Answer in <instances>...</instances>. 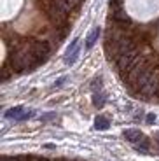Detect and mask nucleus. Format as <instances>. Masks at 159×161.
I'll use <instances>...</instances> for the list:
<instances>
[{
	"label": "nucleus",
	"mask_w": 159,
	"mask_h": 161,
	"mask_svg": "<svg viewBox=\"0 0 159 161\" xmlns=\"http://www.w3.org/2000/svg\"><path fill=\"white\" fill-rule=\"evenodd\" d=\"M124 138L126 140H129V142H133V144H138V142H142L143 138V133L142 131H138V130H124Z\"/></svg>",
	"instance_id": "f257e3e1"
},
{
	"label": "nucleus",
	"mask_w": 159,
	"mask_h": 161,
	"mask_svg": "<svg viewBox=\"0 0 159 161\" xmlns=\"http://www.w3.org/2000/svg\"><path fill=\"white\" fill-rule=\"evenodd\" d=\"M100 33H101V28H98V26H96V28H93V32L89 33L88 39H86V47L91 49L93 46H95V42L98 40V37H100Z\"/></svg>",
	"instance_id": "f03ea898"
},
{
	"label": "nucleus",
	"mask_w": 159,
	"mask_h": 161,
	"mask_svg": "<svg viewBox=\"0 0 159 161\" xmlns=\"http://www.w3.org/2000/svg\"><path fill=\"white\" fill-rule=\"evenodd\" d=\"M105 102H107V97H105L103 93H100V91L93 93V105H95V107L101 109V107L105 105Z\"/></svg>",
	"instance_id": "7ed1b4c3"
},
{
	"label": "nucleus",
	"mask_w": 159,
	"mask_h": 161,
	"mask_svg": "<svg viewBox=\"0 0 159 161\" xmlns=\"http://www.w3.org/2000/svg\"><path fill=\"white\" fill-rule=\"evenodd\" d=\"M108 126H110V121H108L107 117L98 116V117L95 119V128H96V130H108Z\"/></svg>",
	"instance_id": "20e7f679"
},
{
	"label": "nucleus",
	"mask_w": 159,
	"mask_h": 161,
	"mask_svg": "<svg viewBox=\"0 0 159 161\" xmlns=\"http://www.w3.org/2000/svg\"><path fill=\"white\" fill-rule=\"evenodd\" d=\"M23 107H12V109H9L7 112H5V117H9V119H16L18 121V117L23 114Z\"/></svg>",
	"instance_id": "39448f33"
},
{
	"label": "nucleus",
	"mask_w": 159,
	"mask_h": 161,
	"mask_svg": "<svg viewBox=\"0 0 159 161\" xmlns=\"http://www.w3.org/2000/svg\"><path fill=\"white\" fill-rule=\"evenodd\" d=\"M136 151H138V153H142V154H147L149 153V140H147V138H143L142 142H138V144H136Z\"/></svg>",
	"instance_id": "423d86ee"
},
{
	"label": "nucleus",
	"mask_w": 159,
	"mask_h": 161,
	"mask_svg": "<svg viewBox=\"0 0 159 161\" xmlns=\"http://www.w3.org/2000/svg\"><path fill=\"white\" fill-rule=\"evenodd\" d=\"M33 116H35V112H33V110H23V114L18 117V121H28V119H32Z\"/></svg>",
	"instance_id": "0eeeda50"
},
{
	"label": "nucleus",
	"mask_w": 159,
	"mask_h": 161,
	"mask_svg": "<svg viewBox=\"0 0 159 161\" xmlns=\"http://www.w3.org/2000/svg\"><path fill=\"white\" fill-rule=\"evenodd\" d=\"M91 89H93V91H100V89H101V77H96V79H93Z\"/></svg>",
	"instance_id": "6e6552de"
},
{
	"label": "nucleus",
	"mask_w": 159,
	"mask_h": 161,
	"mask_svg": "<svg viewBox=\"0 0 159 161\" xmlns=\"http://www.w3.org/2000/svg\"><path fill=\"white\" fill-rule=\"evenodd\" d=\"M51 119H56V112H49V114H44V116H40V121L42 123H47Z\"/></svg>",
	"instance_id": "1a4fd4ad"
},
{
	"label": "nucleus",
	"mask_w": 159,
	"mask_h": 161,
	"mask_svg": "<svg viewBox=\"0 0 159 161\" xmlns=\"http://www.w3.org/2000/svg\"><path fill=\"white\" fill-rule=\"evenodd\" d=\"M145 121H147V125H152L156 121V116L154 114H147V117H145Z\"/></svg>",
	"instance_id": "9d476101"
},
{
	"label": "nucleus",
	"mask_w": 159,
	"mask_h": 161,
	"mask_svg": "<svg viewBox=\"0 0 159 161\" xmlns=\"http://www.w3.org/2000/svg\"><path fill=\"white\" fill-rule=\"evenodd\" d=\"M72 4H74V7H75V11H79L80 4H82V0H70Z\"/></svg>",
	"instance_id": "9b49d317"
},
{
	"label": "nucleus",
	"mask_w": 159,
	"mask_h": 161,
	"mask_svg": "<svg viewBox=\"0 0 159 161\" xmlns=\"http://www.w3.org/2000/svg\"><path fill=\"white\" fill-rule=\"evenodd\" d=\"M63 82H65V77H60V79L56 80V86H61Z\"/></svg>",
	"instance_id": "f8f14e48"
},
{
	"label": "nucleus",
	"mask_w": 159,
	"mask_h": 161,
	"mask_svg": "<svg viewBox=\"0 0 159 161\" xmlns=\"http://www.w3.org/2000/svg\"><path fill=\"white\" fill-rule=\"evenodd\" d=\"M157 145H159V138H157Z\"/></svg>",
	"instance_id": "ddd939ff"
}]
</instances>
